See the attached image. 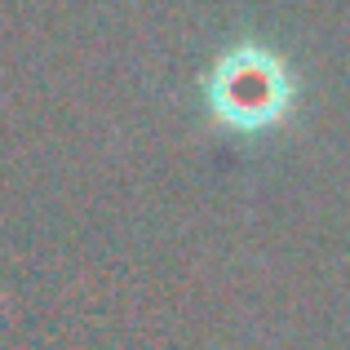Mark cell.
I'll return each mask as SVG.
<instances>
[{
	"label": "cell",
	"instance_id": "obj_1",
	"mask_svg": "<svg viewBox=\"0 0 350 350\" xmlns=\"http://www.w3.org/2000/svg\"><path fill=\"white\" fill-rule=\"evenodd\" d=\"M208 107L217 124L239 129V133L275 129L293 107L288 62L262 44H239L222 53V62L208 76Z\"/></svg>",
	"mask_w": 350,
	"mask_h": 350
}]
</instances>
